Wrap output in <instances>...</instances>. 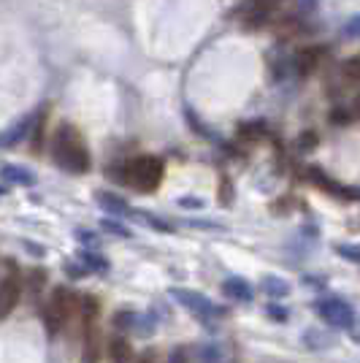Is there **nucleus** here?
Wrapping results in <instances>:
<instances>
[{"instance_id":"9d476101","label":"nucleus","mask_w":360,"mask_h":363,"mask_svg":"<svg viewBox=\"0 0 360 363\" xmlns=\"http://www.w3.org/2000/svg\"><path fill=\"white\" fill-rule=\"evenodd\" d=\"M95 203H98L103 212H111V214H128L130 212V203H128L125 198L114 196V193H106V190H98V193H95Z\"/></svg>"},{"instance_id":"5701e85b","label":"nucleus","mask_w":360,"mask_h":363,"mask_svg":"<svg viewBox=\"0 0 360 363\" xmlns=\"http://www.w3.org/2000/svg\"><path fill=\"white\" fill-rule=\"evenodd\" d=\"M298 6L303 9V11H312V9L317 6V0H298Z\"/></svg>"},{"instance_id":"2eb2a0df","label":"nucleus","mask_w":360,"mask_h":363,"mask_svg":"<svg viewBox=\"0 0 360 363\" xmlns=\"http://www.w3.org/2000/svg\"><path fill=\"white\" fill-rule=\"evenodd\" d=\"M336 252H339L342 257H347L349 263H360V250L355 247V244H339Z\"/></svg>"},{"instance_id":"1a4fd4ad","label":"nucleus","mask_w":360,"mask_h":363,"mask_svg":"<svg viewBox=\"0 0 360 363\" xmlns=\"http://www.w3.org/2000/svg\"><path fill=\"white\" fill-rule=\"evenodd\" d=\"M320 57H322V49L320 46H303L298 55H296V68H298L300 76H309L320 65Z\"/></svg>"},{"instance_id":"0eeeda50","label":"nucleus","mask_w":360,"mask_h":363,"mask_svg":"<svg viewBox=\"0 0 360 363\" xmlns=\"http://www.w3.org/2000/svg\"><path fill=\"white\" fill-rule=\"evenodd\" d=\"M315 312L333 328H352V323H355L352 306L342 298H322L315 303Z\"/></svg>"},{"instance_id":"393cba45","label":"nucleus","mask_w":360,"mask_h":363,"mask_svg":"<svg viewBox=\"0 0 360 363\" xmlns=\"http://www.w3.org/2000/svg\"><path fill=\"white\" fill-rule=\"evenodd\" d=\"M0 193H3V190H0Z\"/></svg>"},{"instance_id":"ddd939ff","label":"nucleus","mask_w":360,"mask_h":363,"mask_svg":"<svg viewBox=\"0 0 360 363\" xmlns=\"http://www.w3.org/2000/svg\"><path fill=\"white\" fill-rule=\"evenodd\" d=\"M33 125V117H25V120H19L14 128H9L6 133H0V144H14L19 138L28 133V128Z\"/></svg>"},{"instance_id":"7ed1b4c3","label":"nucleus","mask_w":360,"mask_h":363,"mask_svg":"<svg viewBox=\"0 0 360 363\" xmlns=\"http://www.w3.org/2000/svg\"><path fill=\"white\" fill-rule=\"evenodd\" d=\"M120 179L138 187V190H154L163 179V163L157 157H152V155L138 157V160H133L130 166L125 168V177H120Z\"/></svg>"},{"instance_id":"6e6552de","label":"nucleus","mask_w":360,"mask_h":363,"mask_svg":"<svg viewBox=\"0 0 360 363\" xmlns=\"http://www.w3.org/2000/svg\"><path fill=\"white\" fill-rule=\"evenodd\" d=\"M223 293L233 301H252V285L244 279V277H227L223 282Z\"/></svg>"},{"instance_id":"aec40b11","label":"nucleus","mask_w":360,"mask_h":363,"mask_svg":"<svg viewBox=\"0 0 360 363\" xmlns=\"http://www.w3.org/2000/svg\"><path fill=\"white\" fill-rule=\"evenodd\" d=\"M179 206H184V209H187V206H193V209H201L203 203H201L198 198H181V201H179Z\"/></svg>"},{"instance_id":"4468645a","label":"nucleus","mask_w":360,"mask_h":363,"mask_svg":"<svg viewBox=\"0 0 360 363\" xmlns=\"http://www.w3.org/2000/svg\"><path fill=\"white\" fill-rule=\"evenodd\" d=\"M263 290H266L269 296H279V298H282V296H287V293H290V285H287L285 279H276V277H269V279L263 282Z\"/></svg>"},{"instance_id":"a211bd4d","label":"nucleus","mask_w":360,"mask_h":363,"mask_svg":"<svg viewBox=\"0 0 360 363\" xmlns=\"http://www.w3.org/2000/svg\"><path fill=\"white\" fill-rule=\"evenodd\" d=\"M344 74L349 79V84H358V57H352V60L344 62Z\"/></svg>"},{"instance_id":"f03ea898","label":"nucleus","mask_w":360,"mask_h":363,"mask_svg":"<svg viewBox=\"0 0 360 363\" xmlns=\"http://www.w3.org/2000/svg\"><path fill=\"white\" fill-rule=\"evenodd\" d=\"M101 361V331H98V301L87 296L81 301V363Z\"/></svg>"},{"instance_id":"39448f33","label":"nucleus","mask_w":360,"mask_h":363,"mask_svg":"<svg viewBox=\"0 0 360 363\" xmlns=\"http://www.w3.org/2000/svg\"><path fill=\"white\" fill-rule=\"evenodd\" d=\"M74 303H76V298L68 288H57L55 293H52V298H49L46 312H44L46 331H49V336H55V333L60 331L62 325L68 323L71 312H74Z\"/></svg>"},{"instance_id":"6ab92c4d","label":"nucleus","mask_w":360,"mask_h":363,"mask_svg":"<svg viewBox=\"0 0 360 363\" xmlns=\"http://www.w3.org/2000/svg\"><path fill=\"white\" fill-rule=\"evenodd\" d=\"M44 282H46V274L38 272V269H33V272H30V288L41 290V288H44Z\"/></svg>"},{"instance_id":"dca6fc26","label":"nucleus","mask_w":360,"mask_h":363,"mask_svg":"<svg viewBox=\"0 0 360 363\" xmlns=\"http://www.w3.org/2000/svg\"><path fill=\"white\" fill-rule=\"evenodd\" d=\"M103 230H111V233H117L122 239H130L133 236V230L128 225H120V223H114V220H103Z\"/></svg>"},{"instance_id":"b1692460","label":"nucleus","mask_w":360,"mask_h":363,"mask_svg":"<svg viewBox=\"0 0 360 363\" xmlns=\"http://www.w3.org/2000/svg\"><path fill=\"white\" fill-rule=\"evenodd\" d=\"M135 363H154V358H152V355H144V358H138Z\"/></svg>"},{"instance_id":"9b49d317","label":"nucleus","mask_w":360,"mask_h":363,"mask_svg":"<svg viewBox=\"0 0 360 363\" xmlns=\"http://www.w3.org/2000/svg\"><path fill=\"white\" fill-rule=\"evenodd\" d=\"M3 179L14 182V184H22V187H30L33 182H35V177L22 166H3Z\"/></svg>"},{"instance_id":"f257e3e1","label":"nucleus","mask_w":360,"mask_h":363,"mask_svg":"<svg viewBox=\"0 0 360 363\" xmlns=\"http://www.w3.org/2000/svg\"><path fill=\"white\" fill-rule=\"evenodd\" d=\"M52 150H55V163L60 168H65V171H71V174L90 171L92 166L90 150H87L84 138H81V133L76 130L74 125H60L57 128Z\"/></svg>"},{"instance_id":"412c9836","label":"nucleus","mask_w":360,"mask_h":363,"mask_svg":"<svg viewBox=\"0 0 360 363\" xmlns=\"http://www.w3.org/2000/svg\"><path fill=\"white\" fill-rule=\"evenodd\" d=\"M168 363H187V355H184V350H176L174 355H171V361Z\"/></svg>"},{"instance_id":"423d86ee","label":"nucleus","mask_w":360,"mask_h":363,"mask_svg":"<svg viewBox=\"0 0 360 363\" xmlns=\"http://www.w3.org/2000/svg\"><path fill=\"white\" fill-rule=\"evenodd\" d=\"M19 296H22V274L14 263H9L3 279H0V320H6L14 312Z\"/></svg>"},{"instance_id":"4be33fe9","label":"nucleus","mask_w":360,"mask_h":363,"mask_svg":"<svg viewBox=\"0 0 360 363\" xmlns=\"http://www.w3.org/2000/svg\"><path fill=\"white\" fill-rule=\"evenodd\" d=\"M330 120L333 122H349V117H347V111H339V108H336V111L330 114Z\"/></svg>"},{"instance_id":"f3484780","label":"nucleus","mask_w":360,"mask_h":363,"mask_svg":"<svg viewBox=\"0 0 360 363\" xmlns=\"http://www.w3.org/2000/svg\"><path fill=\"white\" fill-rule=\"evenodd\" d=\"M79 257H81V260H84V263H87L90 269H95V272H103V269H106V260H103V257L92 255V252H81Z\"/></svg>"},{"instance_id":"20e7f679","label":"nucleus","mask_w":360,"mask_h":363,"mask_svg":"<svg viewBox=\"0 0 360 363\" xmlns=\"http://www.w3.org/2000/svg\"><path fill=\"white\" fill-rule=\"evenodd\" d=\"M171 296H174L187 312H193V315H196L198 320H203V323H214V320L225 318V309L217 306L214 301H209V298H206L203 293H198V290L174 288L171 290Z\"/></svg>"},{"instance_id":"f8f14e48","label":"nucleus","mask_w":360,"mask_h":363,"mask_svg":"<svg viewBox=\"0 0 360 363\" xmlns=\"http://www.w3.org/2000/svg\"><path fill=\"white\" fill-rule=\"evenodd\" d=\"M111 361L114 363H133V350H130V345H128V339L117 336V339L111 342Z\"/></svg>"}]
</instances>
